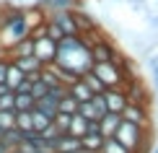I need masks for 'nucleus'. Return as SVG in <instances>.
Listing matches in <instances>:
<instances>
[{
  "label": "nucleus",
  "mask_w": 158,
  "mask_h": 153,
  "mask_svg": "<svg viewBox=\"0 0 158 153\" xmlns=\"http://www.w3.org/2000/svg\"><path fill=\"white\" fill-rule=\"evenodd\" d=\"M55 65L62 70H70L73 75L81 78L83 73L91 70L94 57H91V47L83 42L81 36H62L57 42V52H55Z\"/></svg>",
  "instance_id": "1"
},
{
  "label": "nucleus",
  "mask_w": 158,
  "mask_h": 153,
  "mask_svg": "<svg viewBox=\"0 0 158 153\" xmlns=\"http://www.w3.org/2000/svg\"><path fill=\"white\" fill-rule=\"evenodd\" d=\"M81 78L85 81V86H88V88L94 91V94H101V91H104V83L98 81V78H96V75H94V73H91V70H88V73H83Z\"/></svg>",
  "instance_id": "27"
},
{
  "label": "nucleus",
  "mask_w": 158,
  "mask_h": 153,
  "mask_svg": "<svg viewBox=\"0 0 158 153\" xmlns=\"http://www.w3.org/2000/svg\"><path fill=\"white\" fill-rule=\"evenodd\" d=\"M122 125V114H114V112H106V114L98 117V132L104 138H114L117 127Z\"/></svg>",
  "instance_id": "13"
},
{
  "label": "nucleus",
  "mask_w": 158,
  "mask_h": 153,
  "mask_svg": "<svg viewBox=\"0 0 158 153\" xmlns=\"http://www.w3.org/2000/svg\"><path fill=\"white\" fill-rule=\"evenodd\" d=\"M0 57H8V55H5V49H3V47H0Z\"/></svg>",
  "instance_id": "35"
},
{
  "label": "nucleus",
  "mask_w": 158,
  "mask_h": 153,
  "mask_svg": "<svg viewBox=\"0 0 158 153\" xmlns=\"http://www.w3.org/2000/svg\"><path fill=\"white\" fill-rule=\"evenodd\" d=\"M57 112H65V114H75L78 112V101L68 94V91H65V94L60 96V101H57Z\"/></svg>",
  "instance_id": "22"
},
{
  "label": "nucleus",
  "mask_w": 158,
  "mask_h": 153,
  "mask_svg": "<svg viewBox=\"0 0 158 153\" xmlns=\"http://www.w3.org/2000/svg\"><path fill=\"white\" fill-rule=\"evenodd\" d=\"M119 55H122L119 47L111 42L109 34H101L94 44H91V57H94V62H117Z\"/></svg>",
  "instance_id": "5"
},
{
  "label": "nucleus",
  "mask_w": 158,
  "mask_h": 153,
  "mask_svg": "<svg viewBox=\"0 0 158 153\" xmlns=\"http://www.w3.org/2000/svg\"><path fill=\"white\" fill-rule=\"evenodd\" d=\"M135 3H137V0H135Z\"/></svg>",
  "instance_id": "37"
},
{
  "label": "nucleus",
  "mask_w": 158,
  "mask_h": 153,
  "mask_svg": "<svg viewBox=\"0 0 158 153\" xmlns=\"http://www.w3.org/2000/svg\"><path fill=\"white\" fill-rule=\"evenodd\" d=\"M153 101L158 104V81H156V96H153Z\"/></svg>",
  "instance_id": "33"
},
{
  "label": "nucleus",
  "mask_w": 158,
  "mask_h": 153,
  "mask_svg": "<svg viewBox=\"0 0 158 153\" xmlns=\"http://www.w3.org/2000/svg\"><path fill=\"white\" fill-rule=\"evenodd\" d=\"M47 18L57 29L62 31V36H75L78 34V26H75V16H73V8H65V11H52L47 13Z\"/></svg>",
  "instance_id": "8"
},
{
  "label": "nucleus",
  "mask_w": 158,
  "mask_h": 153,
  "mask_svg": "<svg viewBox=\"0 0 158 153\" xmlns=\"http://www.w3.org/2000/svg\"><path fill=\"white\" fill-rule=\"evenodd\" d=\"M148 68H150V75H153V83L158 81V55H153L148 60Z\"/></svg>",
  "instance_id": "31"
},
{
  "label": "nucleus",
  "mask_w": 158,
  "mask_h": 153,
  "mask_svg": "<svg viewBox=\"0 0 158 153\" xmlns=\"http://www.w3.org/2000/svg\"><path fill=\"white\" fill-rule=\"evenodd\" d=\"M16 130H18V132H29V130H34L31 112H16ZM34 132H36V130H34Z\"/></svg>",
  "instance_id": "23"
},
{
  "label": "nucleus",
  "mask_w": 158,
  "mask_h": 153,
  "mask_svg": "<svg viewBox=\"0 0 158 153\" xmlns=\"http://www.w3.org/2000/svg\"><path fill=\"white\" fill-rule=\"evenodd\" d=\"M49 148L55 153H75V151H81V138L70 135V132H60V135L49 143Z\"/></svg>",
  "instance_id": "11"
},
{
  "label": "nucleus",
  "mask_w": 158,
  "mask_h": 153,
  "mask_svg": "<svg viewBox=\"0 0 158 153\" xmlns=\"http://www.w3.org/2000/svg\"><path fill=\"white\" fill-rule=\"evenodd\" d=\"M29 55H34V39H31L29 34H26L23 39H18V42L8 49V60H13V57H29Z\"/></svg>",
  "instance_id": "15"
},
{
  "label": "nucleus",
  "mask_w": 158,
  "mask_h": 153,
  "mask_svg": "<svg viewBox=\"0 0 158 153\" xmlns=\"http://www.w3.org/2000/svg\"><path fill=\"white\" fill-rule=\"evenodd\" d=\"M73 16H75V26H78V34H85V31H96V29H101V23L96 21L91 13H85L81 5L78 8H73Z\"/></svg>",
  "instance_id": "12"
},
{
  "label": "nucleus",
  "mask_w": 158,
  "mask_h": 153,
  "mask_svg": "<svg viewBox=\"0 0 158 153\" xmlns=\"http://www.w3.org/2000/svg\"><path fill=\"white\" fill-rule=\"evenodd\" d=\"M122 119L137 125V127H143V130H148V127H153V106L127 101V106L122 109Z\"/></svg>",
  "instance_id": "4"
},
{
  "label": "nucleus",
  "mask_w": 158,
  "mask_h": 153,
  "mask_svg": "<svg viewBox=\"0 0 158 153\" xmlns=\"http://www.w3.org/2000/svg\"><path fill=\"white\" fill-rule=\"evenodd\" d=\"M124 94H127V101H135V104H145V106H153V91L145 86L140 75L130 78V81H124Z\"/></svg>",
  "instance_id": "7"
},
{
  "label": "nucleus",
  "mask_w": 158,
  "mask_h": 153,
  "mask_svg": "<svg viewBox=\"0 0 158 153\" xmlns=\"http://www.w3.org/2000/svg\"><path fill=\"white\" fill-rule=\"evenodd\" d=\"M31 122H34V130H36V132H42V130H44V127H47V125L52 122V119H49L47 114H44V112H39L36 106H34V109H31Z\"/></svg>",
  "instance_id": "25"
},
{
  "label": "nucleus",
  "mask_w": 158,
  "mask_h": 153,
  "mask_svg": "<svg viewBox=\"0 0 158 153\" xmlns=\"http://www.w3.org/2000/svg\"><path fill=\"white\" fill-rule=\"evenodd\" d=\"M44 26H47V39H52V42H55V44H57V42H60V39H62V31H60V29H57V26H55V23H52V21H49V18H47V21H44Z\"/></svg>",
  "instance_id": "30"
},
{
  "label": "nucleus",
  "mask_w": 158,
  "mask_h": 153,
  "mask_svg": "<svg viewBox=\"0 0 158 153\" xmlns=\"http://www.w3.org/2000/svg\"><path fill=\"white\" fill-rule=\"evenodd\" d=\"M39 135H42V140H44V143H47V145H49V143H52V140H55V138H57V135H60V130H57V127H55V122H49V125H47V127H44L42 132H39Z\"/></svg>",
  "instance_id": "28"
},
{
  "label": "nucleus",
  "mask_w": 158,
  "mask_h": 153,
  "mask_svg": "<svg viewBox=\"0 0 158 153\" xmlns=\"http://www.w3.org/2000/svg\"><path fill=\"white\" fill-rule=\"evenodd\" d=\"M104 140H106V138H104L98 130H88V132L81 138V151H85V153H98V151H101V145H104Z\"/></svg>",
  "instance_id": "14"
},
{
  "label": "nucleus",
  "mask_w": 158,
  "mask_h": 153,
  "mask_svg": "<svg viewBox=\"0 0 158 153\" xmlns=\"http://www.w3.org/2000/svg\"><path fill=\"white\" fill-rule=\"evenodd\" d=\"M16 127V112L13 109H0V132Z\"/></svg>",
  "instance_id": "24"
},
{
  "label": "nucleus",
  "mask_w": 158,
  "mask_h": 153,
  "mask_svg": "<svg viewBox=\"0 0 158 153\" xmlns=\"http://www.w3.org/2000/svg\"><path fill=\"white\" fill-rule=\"evenodd\" d=\"M98 153H132V151H127L124 148L122 143H117L114 138H106V140H104V145H101V151Z\"/></svg>",
  "instance_id": "26"
},
{
  "label": "nucleus",
  "mask_w": 158,
  "mask_h": 153,
  "mask_svg": "<svg viewBox=\"0 0 158 153\" xmlns=\"http://www.w3.org/2000/svg\"><path fill=\"white\" fill-rule=\"evenodd\" d=\"M16 8V3H10V0H0V29H3V23L8 21L10 11Z\"/></svg>",
  "instance_id": "29"
},
{
  "label": "nucleus",
  "mask_w": 158,
  "mask_h": 153,
  "mask_svg": "<svg viewBox=\"0 0 158 153\" xmlns=\"http://www.w3.org/2000/svg\"><path fill=\"white\" fill-rule=\"evenodd\" d=\"M55 52H57V44L52 42V39H47V36L34 39V57L42 65H52L55 62Z\"/></svg>",
  "instance_id": "10"
},
{
  "label": "nucleus",
  "mask_w": 158,
  "mask_h": 153,
  "mask_svg": "<svg viewBox=\"0 0 158 153\" xmlns=\"http://www.w3.org/2000/svg\"><path fill=\"white\" fill-rule=\"evenodd\" d=\"M137 3H143V0H137Z\"/></svg>",
  "instance_id": "36"
},
{
  "label": "nucleus",
  "mask_w": 158,
  "mask_h": 153,
  "mask_svg": "<svg viewBox=\"0 0 158 153\" xmlns=\"http://www.w3.org/2000/svg\"><path fill=\"white\" fill-rule=\"evenodd\" d=\"M88 125H91L88 119H85V117H81V114H78V112H75V114L70 117L68 132H70V135H75V138H83L85 132H88Z\"/></svg>",
  "instance_id": "19"
},
{
  "label": "nucleus",
  "mask_w": 158,
  "mask_h": 153,
  "mask_svg": "<svg viewBox=\"0 0 158 153\" xmlns=\"http://www.w3.org/2000/svg\"><path fill=\"white\" fill-rule=\"evenodd\" d=\"M114 140L122 143L124 148L132 151V153H148L150 145H153V143H150V140H153V127L143 130V127H137V125L124 122V119H122V125L114 132Z\"/></svg>",
  "instance_id": "2"
},
{
  "label": "nucleus",
  "mask_w": 158,
  "mask_h": 153,
  "mask_svg": "<svg viewBox=\"0 0 158 153\" xmlns=\"http://www.w3.org/2000/svg\"><path fill=\"white\" fill-rule=\"evenodd\" d=\"M68 94L73 96L78 104H81V101H88V99L94 96V91H91L88 86H85V81H83V78H78V81H73V83L68 86Z\"/></svg>",
  "instance_id": "17"
},
{
  "label": "nucleus",
  "mask_w": 158,
  "mask_h": 153,
  "mask_svg": "<svg viewBox=\"0 0 158 153\" xmlns=\"http://www.w3.org/2000/svg\"><path fill=\"white\" fill-rule=\"evenodd\" d=\"M26 34H29V26H26V18H23V5H16V8L10 11L8 21L0 29V47L5 49V55H8V49L18 42V39H23Z\"/></svg>",
  "instance_id": "3"
},
{
  "label": "nucleus",
  "mask_w": 158,
  "mask_h": 153,
  "mask_svg": "<svg viewBox=\"0 0 158 153\" xmlns=\"http://www.w3.org/2000/svg\"><path fill=\"white\" fill-rule=\"evenodd\" d=\"M0 143H3L8 151L18 148V145H21V132H18L16 127H13V130H5V132H0Z\"/></svg>",
  "instance_id": "21"
},
{
  "label": "nucleus",
  "mask_w": 158,
  "mask_h": 153,
  "mask_svg": "<svg viewBox=\"0 0 158 153\" xmlns=\"http://www.w3.org/2000/svg\"><path fill=\"white\" fill-rule=\"evenodd\" d=\"M47 13L52 11H65V8H78V0H36Z\"/></svg>",
  "instance_id": "20"
},
{
  "label": "nucleus",
  "mask_w": 158,
  "mask_h": 153,
  "mask_svg": "<svg viewBox=\"0 0 158 153\" xmlns=\"http://www.w3.org/2000/svg\"><path fill=\"white\" fill-rule=\"evenodd\" d=\"M0 153H8V148H5V145H3V143H0Z\"/></svg>",
  "instance_id": "34"
},
{
  "label": "nucleus",
  "mask_w": 158,
  "mask_h": 153,
  "mask_svg": "<svg viewBox=\"0 0 158 153\" xmlns=\"http://www.w3.org/2000/svg\"><path fill=\"white\" fill-rule=\"evenodd\" d=\"M13 62H16V68L23 70L26 75H36V73H42V68H44L34 55H29V57H13Z\"/></svg>",
  "instance_id": "16"
},
{
  "label": "nucleus",
  "mask_w": 158,
  "mask_h": 153,
  "mask_svg": "<svg viewBox=\"0 0 158 153\" xmlns=\"http://www.w3.org/2000/svg\"><path fill=\"white\" fill-rule=\"evenodd\" d=\"M5 70H8V57H0V83H5Z\"/></svg>",
  "instance_id": "32"
},
{
  "label": "nucleus",
  "mask_w": 158,
  "mask_h": 153,
  "mask_svg": "<svg viewBox=\"0 0 158 153\" xmlns=\"http://www.w3.org/2000/svg\"><path fill=\"white\" fill-rule=\"evenodd\" d=\"M36 104V99L29 91H13V109L16 112H31Z\"/></svg>",
  "instance_id": "18"
},
{
  "label": "nucleus",
  "mask_w": 158,
  "mask_h": 153,
  "mask_svg": "<svg viewBox=\"0 0 158 153\" xmlns=\"http://www.w3.org/2000/svg\"><path fill=\"white\" fill-rule=\"evenodd\" d=\"M91 73L104 83V88H122V83H124L117 62H94L91 65Z\"/></svg>",
  "instance_id": "6"
},
{
  "label": "nucleus",
  "mask_w": 158,
  "mask_h": 153,
  "mask_svg": "<svg viewBox=\"0 0 158 153\" xmlns=\"http://www.w3.org/2000/svg\"><path fill=\"white\" fill-rule=\"evenodd\" d=\"M101 101L106 112H114V114H122V109L127 106V94L124 88H104L101 91Z\"/></svg>",
  "instance_id": "9"
}]
</instances>
